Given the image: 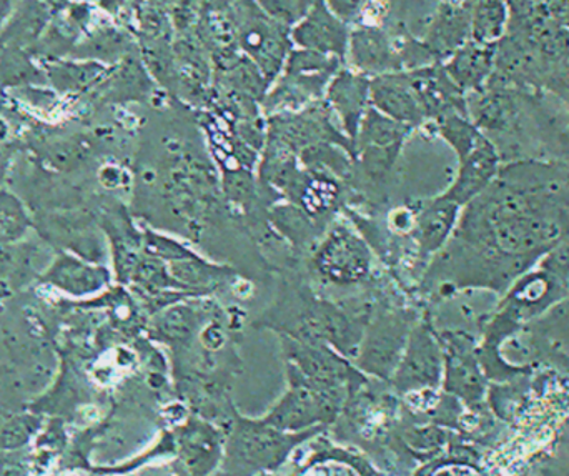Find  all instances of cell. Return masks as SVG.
<instances>
[{"label": "cell", "mask_w": 569, "mask_h": 476, "mask_svg": "<svg viewBox=\"0 0 569 476\" xmlns=\"http://www.w3.org/2000/svg\"><path fill=\"white\" fill-rule=\"evenodd\" d=\"M288 391L262 420L288 434L331 424L347 401L348 388L325 387L287 364Z\"/></svg>", "instance_id": "obj_1"}, {"label": "cell", "mask_w": 569, "mask_h": 476, "mask_svg": "<svg viewBox=\"0 0 569 476\" xmlns=\"http://www.w3.org/2000/svg\"><path fill=\"white\" fill-rule=\"evenodd\" d=\"M232 29L263 80L272 82L288 57L287 26L270 17L257 0H237L232 6Z\"/></svg>", "instance_id": "obj_2"}, {"label": "cell", "mask_w": 569, "mask_h": 476, "mask_svg": "<svg viewBox=\"0 0 569 476\" xmlns=\"http://www.w3.org/2000/svg\"><path fill=\"white\" fill-rule=\"evenodd\" d=\"M315 432H318L317 428L288 434L263 420L252 422L239 417L229 442V460L233 468H247L250 474L260 468L270 470L279 467L288 452L300 442L307 440Z\"/></svg>", "instance_id": "obj_3"}, {"label": "cell", "mask_w": 569, "mask_h": 476, "mask_svg": "<svg viewBox=\"0 0 569 476\" xmlns=\"http://www.w3.org/2000/svg\"><path fill=\"white\" fill-rule=\"evenodd\" d=\"M310 267L325 284L358 285L370 277L371 250L353 230L337 226L313 248Z\"/></svg>", "instance_id": "obj_4"}, {"label": "cell", "mask_w": 569, "mask_h": 476, "mask_svg": "<svg viewBox=\"0 0 569 476\" xmlns=\"http://www.w3.org/2000/svg\"><path fill=\"white\" fill-rule=\"evenodd\" d=\"M410 318L403 310H385L368 321L367 331L357 355V365L361 370L375 377L388 380L393 375L408 337H410Z\"/></svg>", "instance_id": "obj_5"}, {"label": "cell", "mask_w": 569, "mask_h": 476, "mask_svg": "<svg viewBox=\"0 0 569 476\" xmlns=\"http://www.w3.org/2000/svg\"><path fill=\"white\" fill-rule=\"evenodd\" d=\"M441 377L440 347L427 325L411 328L403 355L391 375V385L400 394L437 387Z\"/></svg>", "instance_id": "obj_6"}, {"label": "cell", "mask_w": 569, "mask_h": 476, "mask_svg": "<svg viewBox=\"0 0 569 476\" xmlns=\"http://www.w3.org/2000/svg\"><path fill=\"white\" fill-rule=\"evenodd\" d=\"M291 39L300 49L335 56L343 60L348 53L350 33L325 0H315L307 16L293 27Z\"/></svg>", "instance_id": "obj_7"}, {"label": "cell", "mask_w": 569, "mask_h": 476, "mask_svg": "<svg viewBox=\"0 0 569 476\" xmlns=\"http://www.w3.org/2000/svg\"><path fill=\"white\" fill-rule=\"evenodd\" d=\"M327 99L340 119L345 136L355 146L361 120L370 109V79L363 73L340 70L328 83Z\"/></svg>", "instance_id": "obj_8"}, {"label": "cell", "mask_w": 569, "mask_h": 476, "mask_svg": "<svg viewBox=\"0 0 569 476\" xmlns=\"http://www.w3.org/2000/svg\"><path fill=\"white\" fill-rule=\"evenodd\" d=\"M370 103L373 109L397 122L411 127L420 120L421 107L411 89L408 73L391 72L370 80Z\"/></svg>", "instance_id": "obj_9"}, {"label": "cell", "mask_w": 569, "mask_h": 476, "mask_svg": "<svg viewBox=\"0 0 569 476\" xmlns=\"http://www.w3.org/2000/svg\"><path fill=\"white\" fill-rule=\"evenodd\" d=\"M348 53L351 62L361 73L383 76V73L398 72L401 67L390 37L377 27H365L350 33Z\"/></svg>", "instance_id": "obj_10"}, {"label": "cell", "mask_w": 569, "mask_h": 476, "mask_svg": "<svg viewBox=\"0 0 569 476\" xmlns=\"http://www.w3.org/2000/svg\"><path fill=\"white\" fill-rule=\"evenodd\" d=\"M457 207L450 200L438 199L417 212L415 229L421 255L433 254L445 244L457 219Z\"/></svg>", "instance_id": "obj_11"}, {"label": "cell", "mask_w": 569, "mask_h": 476, "mask_svg": "<svg viewBox=\"0 0 569 476\" xmlns=\"http://www.w3.org/2000/svg\"><path fill=\"white\" fill-rule=\"evenodd\" d=\"M270 222L297 250L313 245L315 237L320 234L317 222L295 204L276 206L269 212Z\"/></svg>", "instance_id": "obj_12"}, {"label": "cell", "mask_w": 569, "mask_h": 476, "mask_svg": "<svg viewBox=\"0 0 569 476\" xmlns=\"http://www.w3.org/2000/svg\"><path fill=\"white\" fill-rule=\"evenodd\" d=\"M447 388L461 397L473 398L480 395V384H478L477 371L471 365L461 348H450L447 358Z\"/></svg>", "instance_id": "obj_13"}, {"label": "cell", "mask_w": 569, "mask_h": 476, "mask_svg": "<svg viewBox=\"0 0 569 476\" xmlns=\"http://www.w3.org/2000/svg\"><path fill=\"white\" fill-rule=\"evenodd\" d=\"M259 6L283 26L298 23L307 16L315 0H257Z\"/></svg>", "instance_id": "obj_14"}, {"label": "cell", "mask_w": 569, "mask_h": 476, "mask_svg": "<svg viewBox=\"0 0 569 476\" xmlns=\"http://www.w3.org/2000/svg\"><path fill=\"white\" fill-rule=\"evenodd\" d=\"M367 2L368 0H325V3L330 7L331 12L338 19L343 20V22L353 19L367 6Z\"/></svg>", "instance_id": "obj_15"}]
</instances>
